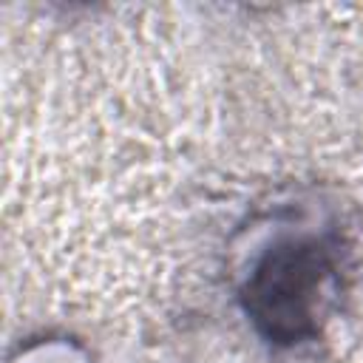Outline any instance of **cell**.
<instances>
[{"mask_svg":"<svg viewBox=\"0 0 363 363\" xmlns=\"http://www.w3.org/2000/svg\"><path fill=\"white\" fill-rule=\"evenodd\" d=\"M332 255L315 238H286L264 252L241 301L255 332L275 346H295L318 332Z\"/></svg>","mask_w":363,"mask_h":363,"instance_id":"6da1fadb","label":"cell"}]
</instances>
